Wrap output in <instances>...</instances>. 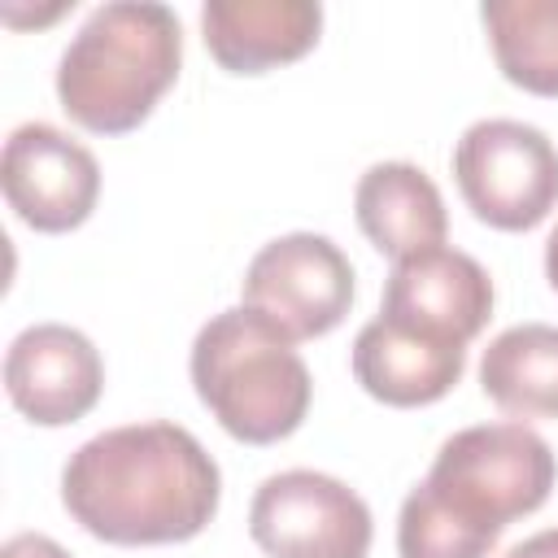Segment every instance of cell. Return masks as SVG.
<instances>
[{"label":"cell","instance_id":"obj_1","mask_svg":"<svg viewBox=\"0 0 558 558\" xmlns=\"http://www.w3.org/2000/svg\"><path fill=\"white\" fill-rule=\"evenodd\" d=\"M222 475L179 423H126L83 440L61 471L70 519L109 545H179L218 514Z\"/></svg>","mask_w":558,"mask_h":558},{"label":"cell","instance_id":"obj_2","mask_svg":"<svg viewBox=\"0 0 558 558\" xmlns=\"http://www.w3.org/2000/svg\"><path fill=\"white\" fill-rule=\"evenodd\" d=\"M558 480L554 449L523 423H480L453 432L427 480L397 514L401 558H488L510 519L549 501Z\"/></svg>","mask_w":558,"mask_h":558},{"label":"cell","instance_id":"obj_3","mask_svg":"<svg viewBox=\"0 0 558 558\" xmlns=\"http://www.w3.org/2000/svg\"><path fill=\"white\" fill-rule=\"evenodd\" d=\"M183 65V26L153 0H113L87 13L57 65L61 109L96 135L135 131Z\"/></svg>","mask_w":558,"mask_h":558},{"label":"cell","instance_id":"obj_4","mask_svg":"<svg viewBox=\"0 0 558 558\" xmlns=\"http://www.w3.org/2000/svg\"><path fill=\"white\" fill-rule=\"evenodd\" d=\"M296 340L248 305L214 314L192 340V388L218 427L244 445H275L305 423L314 379Z\"/></svg>","mask_w":558,"mask_h":558},{"label":"cell","instance_id":"obj_5","mask_svg":"<svg viewBox=\"0 0 558 558\" xmlns=\"http://www.w3.org/2000/svg\"><path fill=\"white\" fill-rule=\"evenodd\" d=\"M453 179L480 222L497 231H532L558 205V148L532 122L484 118L462 131Z\"/></svg>","mask_w":558,"mask_h":558},{"label":"cell","instance_id":"obj_6","mask_svg":"<svg viewBox=\"0 0 558 558\" xmlns=\"http://www.w3.org/2000/svg\"><path fill=\"white\" fill-rule=\"evenodd\" d=\"M248 532L270 558H366L375 523L371 506L344 480L296 466L262 480Z\"/></svg>","mask_w":558,"mask_h":558},{"label":"cell","instance_id":"obj_7","mask_svg":"<svg viewBox=\"0 0 558 558\" xmlns=\"http://www.w3.org/2000/svg\"><path fill=\"white\" fill-rule=\"evenodd\" d=\"M244 305L292 340L327 336L353 305V266L336 240L292 231L257 248L244 270Z\"/></svg>","mask_w":558,"mask_h":558},{"label":"cell","instance_id":"obj_8","mask_svg":"<svg viewBox=\"0 0 558 558\" xmlns=\"http://www.w3.org/2000/svg\"><path fill=\"white\" fill-rule=\"evenodd\" d=\"M0 183L9 209L35 231H74L100 196V161L52 122H22L4 140Z\"/></svg>","mask_w":558,"mask_h":558},{"label":"cell","instance_id":"obj_9","mask_svg":"<svg viewBox=\"0 0 558 558\" xmlns=\"http://www.w3.org/2000/svg\"><path fill=\"white\" fill-rule=\"evenodd\" d=\"M379 318L401 331L466 349L493 318V279L471 253L445 244L401 257L384 283Z\"/></svg>","mask_w":558,"mask_h":558},{"label":"cell","instance_id":"obj_10","mask_svg":"<svg viewBox=\"0 0 558 558\" xmlns=\"http://www.w3.org/2000/svg\"><path fill=\"white\" fill-rule=\"evenodd\" d=\"M105 388V362L96 344L65 323H35L13 336L4 353V392L13 410L39 427H65L83 418Z\"/></svg>","mask_w":558,"mask_h":558},{"label":"cell","instance_id":"obj_11","mask_svg":"<svg viewBox=\"0 0 558 558\" xmlns=\"http://www.w3.org/2000/svg\"><path fill=\"white\" fill-rule=\"evenodd\" d=\"M209 57L231 74H266L305 57L323 31L314 0H209L201 9Z\"/></svg>","mask_w":558,"mask_h":558},{"label":"cell","instance_id":"obj_12","mask_svg":"<svg viewBox=\"0 0 558 558\" xmlns=\"http://www.w3.org/2000/svg\"><path fill=\"white\" fill-rule=\"evenodd\" d=\"M466 371V349L384 323L379 314L353 340V379L384 405H432Z\"/></svg>","mask_w":558,"mask_h":558},{"label":"cell","instance_id":"obj_13","mask_svg":"<svg viewBox=\"0 0 558 558\" xmlns=\"http://www.w3.org/2000/svg\"><path fill=\"white\" fill-rule=\"evenodd\" d=\"M353 214L362 235L392 262L440 248L449 231L440 187L427 179V170L410 161H375L357 179Z\"/></svg>","mask_w":558,"mask_h":558},{"label":"cell","instance_id":"obj_14","mask_svg":"<svg viewBox=\"0 0 558 558\" xmlns=\"http://www.w3.org/2000/svg\"><path fill=\"white\" fill-rule=\"evenodd\" d=\"M484 397L514 418H558V327L519 323L480 357Z\"/></svg>","mask_w":558,"mask_h":558},{"label":"cell","instance_id":"obj_15","mask_svg":"<svg viewBox=\"0 0 558 558\" xmlns=\"http://www.w3.org/2000/svg\"><path fill=\"white\" fill-rule=\"evenodd\" d=\"M480 17L497 70L532 96H558V0H484Z\"/></svg>","mask_w":558,"mask_h":558},{"label":"cell","instance_id":"obj_16","mask_svg":"<svg viewBox=\"0 0 558 558\" xmlns=\"http://www.w3.org/2000/svg\"><path fill=\"white\" fill-rule=\"evenodd\" d=\"M4 558H70V554L44 532H17L4 541Z\"/></svg>","mask_w":558,"mask_h":558},{"label":"cell","instance_id":"obj_17","mask_svg":"<svg viewBox=\"0 0 558 558\" xmlns=\"http://www.w3.org/2000/svg\"><path fill=\"white\" fill-rule=\"evenodd\" d=\"M501 558H558V527H545V532L510 545Z\"/></svg>","mask_w":558,"mask_h":558},{"label":"cell","instance_id":"obj_18","mask_svg":"<svg viewBox=\"0 0 558 558\" xmlns=\"http://www.w3.org/2000/svg\"><path fill=\"white\" fill-rule=\"evenodd\" d=\"M545 279H549V288L558 292V227H554L549 240H545Z\"/></svg>","mask_w":558,"mask_h":558}]
</instances>
